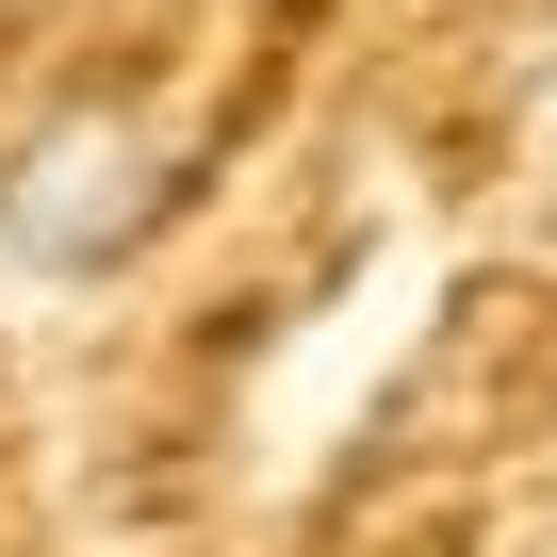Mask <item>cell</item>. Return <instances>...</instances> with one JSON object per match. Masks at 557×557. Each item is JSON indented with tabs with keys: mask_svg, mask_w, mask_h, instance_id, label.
Wrapping results in <instances>:
<instances>
[{
	"mask_svg": "<svg viewBox=\"0 0 557 557\" xmlns=\"http://www.w3.org/2000/svg\"><path fill=\"white\" fill-rule=\"evenodd\" d=\"M164 230V132L148 115H50L0 148V262L34 296H99Z\"/></svg>",
	"mask_w": 557,
	"mask_h": 557,
	"instance_id": "obj_1",
	"label": "cell"
}]
</instances>
